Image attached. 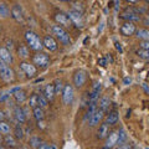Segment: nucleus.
I'll use <instances>...</instances> for the list:
<instances>
[{"mask_svg": "<svg viewBox=\"0 0 149 149\" xmlns=\"http://www.w3.org/2000/svg\"><path fill=\"white\" fill-rule=\"evenodd\" d=\"M137 27L134 25V22H128L125 21L124 24L120 26V34L123 36H132L133 34H136Z\"/></svg>", "mask_w": 149, "mask_h": 149, "instance_id": "9d476101", "label": "nucleus"}, {"mask_svg": "<svg viewBox=\"0 0 149 149\" xmlns=\"http://www.w3.org/2000/svg\"><path fill=\"white\" fill-rule=\"evenodd\" d=\"M127 142V133H125L124 129H119L118 130V143L117 146H120V144H123Z\"/></svg>", "mask_w": 149, "mask_h": 149, "instance_id": "7c9ffc66", "label": "nucleus"}, {"mask_svg": "<svg viewBox=\"0 0 149 149\" xmlns=\"http://www.w3.org/2000/svg\"><path fill=\"white\" fill-rule=\"evenodd\" d=\"M117 143H118V132H112L111 134H108V137H107L104 148H107V149L114 148L117 146Z\"/></svg>", "mask_w": 149, "mask_h": 149, "instance_id": "dca6fc26", "label": "nucleus"}, {"mask_svg": "<svg viewBox=\"0 0 149 149\" xmlns=\"http://www.w3.org/2000/svg\"><path fill=\"white\" fill-rule=\"evenodd\" d=\"M0 149H6L5 147H0Z\"/></svg>", "mask_w": 149, "mask_h": 149, "instance_id": "6e6d98bb", "label": "nucleus"}, {"mask_svg": "<svg viewBox=\"0 0 149 149\" xmlns=\"http://www.w3.org/2000/svg\"><path fill=\"white\" fill-rule=\"evenodd\" d=\"M109 104H111L109 98H108V97H106V96H103V97H102V98L100 100V102H98V108L103 109V111L106 112V111H107V108L109 107Z\"/></svg>", "mask_w": 149, "mask_h": 149, "instance_id": "393cba45", "label": "nucleus"}, {"mask_svg": "<svg viewBox=\"0 0 149 149\" xmlns=\"http://www.w3.org/2000/svg\"><path fill=\"white\" fill-rule=\"evenodd\" d=\"M116 49H117L119 52H123V50H122V46H120V44L119 42H117V41H116Z\"/></svg>", "mask_w": 149, "mask_h": 149, "instance_id": "a18cd8bd", "label": "nucleus"}, {"mask_svg": "<svg viewBox=\"0 0 149 149\" xmlns=\"http://www.w3.org/2000/svg\"><path fill=\"white\" fill-rule=\"evenodd\" d=\"M0 61L5 62L8 65H10L13 62L11 51L9 49H6V47H3V46H0Z\"/></svg>", "mask_w": 149, "mask_h": 149, "instance_id": "4468645a", "label": "nucleus"}, {"mask_svg": "<svg viewBox=\"0 0 149 149\" xmlns=\"http://www.w3.org/2000/svg\"><path fill=\"white\" fill-rule=\"evenodd\" d=\"M25 40L27 45L30 46V49L35 50V51H39V52H41V50L44 49V44L42 41H41V39L39 36H37L34 31L31 30H27L25 32Z\"/></svg>", "mask_w": 149, "mask_h": 149, "instance_id": "f03ea898", "label": "nucleus"}, {"mask_svg": "<svg viewBox=\"0 0 149 149\" xmlns=\"http://www.w3.org/2000/svg\"><path fill=\"white\" fill-rule=\"evenodd\" d=\"M146 149H149V148H146Z\"/></svg>", "mask_w": 149, "mask_h": 149, "instance_id": "13d9d810", "label": "nucleus"}, {"mask_svg": "<svg viewBox=\"0 0 149 149\" xmlns=\"http://www.w3.org/2000/svg\"><path fill=\"white\" fill-rule=\"evenodd\" d=\"M9 97H10V95L6 92V93H3L1 96H0V102H8Z\"/></svg>", "mask_w": 149, "mask_h": 149, "instance_id": "79ce46f5", "label": "nucleus"}, {"mask_svg": "<svg viewBox=\"0 0 149 149\" xmlns=\"http://www.w3.org/2000/svg\"><path fill=\"white\" fill-rule=\"evenodd\" d=\"M100 63H101V66H106V65H107V61H106V60L104 58H101L100 60V61H98Z\"/></svg>", "mask_w": 149, "mask_h": 149, "instance_id": "8fccbe9b", "label": "nucleus"}, {"mask_svg": "<svg viewBox=\"0 0 149 149\" xmlns=\"http://www.w3.org/2000/svg\"><path fill=\"white\" fill-rule=\"evenodd\" d=\"M20 68H21V71L24 72L27 77H34L35 74H36V67H35V65H31L29 62H21L20 63Z\"/></svg>", "mask_w": 149, "mask_h": 149, "instance_id": "ddd939ff", "label": "nucleus"}, {"mask_svg": "<svg viewBox=\"0 0 149 149\" xmlns=\"http://www.w3.org/2000/svg\"><path fill=\"white\" fill-rule=\"evenodd\" d=\"M130 82H132V81H130V78H129V77H125L124 80H123V83H124V85H129Z\"/></svg>", "mask_w": 149, "mask_h": 149, "instance_id": "09e8293b", "label": "nucleus"}, {"mask_svg": "<svg viewBox=\"0 0 149 149\" xmlns=\"http://www.w3.org/2000/svg\"><path fill=\"white\" fill-rule=\"evenodd\" d=\"M109 134V128H108V124L107 123H102L100 125V129H98V138L100 139H104L108 137Z\"/></svg>", "mask_w": 149, "mask_h": 149, "instance_id": "412c9836", "label": "nucleus"}, {"mask_svg": "<svg viewBox=\"0 0 149 149\" xmlns=\"http://www.w3.org/2000/svg\"><path fill=\"white\" fill-rule=\"evenodd\" d=\"M103 114H104V111L101 109V108H97L95 112H93V114L90 117V119H88V122H90V125H92V127H95V125L98 124L102 118H103Z\"/></svg>", "mask_w": 149, "mask_h": 149, "instance_id": "f8f14e48", "label": "nucleus"}, {"mask_svg": "<svg viewBox=\"0 0 149 149\" xmlns=\"http://www.w3.org/2000/svg\"><path fill=\"white\" fill-rule=\"evenodd\" d=\"M144 24L146 25H149V13H148V15H147V17L144 19Z\"/></svg>", "mask_w": 149, "mask_h": 149, "instance_id": "3c124183", "label": "nucleus"}, {"mask_svg": "<svg viewBox=\"0 0 149 149\" xmlns=\"http://www.w3.org/2000/svg\"><path fill=\"white\" fill-rule=\"evenodd\" d=\"M42 44H44V47H46L49 51H51V52H54V51L57 50V42H56V40L52 36H49V35L45 36Z\"/></svg>", "mask_w": 149, "mask_h": 149, "instance_id": "2eb2a0df", "label": "nucleus"}, {"mask_svg": "<svg viewBox=\"0 0 149 149\" xmlns=\"http://www.w3.org/2000/svg\"><path fill=\"white\" fill-rule=\"evenodd\" d=\"M51 31H52V35H54L62 45H65V46L71 45V42H72L71 36H70L68 32L65 30V27L60 26V25H54L52 27H51Z\"/></svg>", "mask_w": 149, "mask_h": 149, "instance_id": "f257e3e1", "label": "nucleus"}, {"mask_svg": "<svg viewBox=\"0 0 149 149\" xmlns=\"http://www.w3.org/2000/svg\"><path fill=\"white\" fill-rule=\"evenodd\" d=\"M55 87L54 85H47L45 87V91H44V96L47 98V101H52L54 97H55Z\"/></svg>", "mask_w": 149, "mask_h": 149, "instance_id": "aec40b11", "label": "nucleus"}, {"mask_svg": "<svg viewBox=\"0 0 149 149\" xmlns=\"http://www.w3.org/2000/svg\"><path fill=\"white\" fill-rule=\"evenodd\" d=\"M116 149H132V144H129V143H123V144H120V146H118Z\"/></svg>", "mask_w": 149, "mask_h": 149, "instance_id": "ea45409f", "label": "nucleus"}, {"mask_svg": "<svg viewBox=\"0 0 149 149\" xmlns=\"http://www.w3.org/2000/svg\"><path fill=\"white\" fill-rule=\"evenodd\" d=\"M17 55H19V57H21V58H27V57H29L30 52H29V49H27V46L21 45L20 47L17 49Z\"/></svg>", "mask_w": 149, "mask_h": 149, "instance_id": "a878e982", "label": "nucleus"}, {"mask_svg": "<svg viewBox=\"0 0 149 149\" xmlns=\"http://www.w3.org/2000/svg\"><path fill=\"white\" fill-rule=\"evenodd\" d=\"M14 116H15V119L17 120L19 123H25L27 116L25 114V111L20 108V107H15L14 108Z\"/></svg>", "mask_w": 149, "mask_h": 149, "instance_id": "a211bd4d", "label": "nucleus"}, {"mask_svg": "<svg viewBox=\"0 0 149 149\" xmlns=\"http://www.w3.org/2000/svg\"><path fill=\"white\" fill-rule=\"evenodd\" d=\"M37 100H39V96H37V95H32L30 97V101H29V107H30V108H35V107L39 106V102H37Z\"/></svg>", "mask_w": 149, "mask_h": 149, "instance_id": "c9c22d12", "label": "nucleus"}, {"mask_svg": "<svg viewBox=\"0 0 149 149\" xmlns=\"http://www.w3.org/2000/svg\"><path fill=\"white\" fill-rule=\"evenodd\" d=\"M72 10H74V11H78V13H81V14H83V5L81 3H72Z\"/></svg>", "mask_w": 149, "mask_h": 149, "instance_id": "4c0bfd02", "label": "nucleus"}, {"mask_svg": "<svg viewBox=\"0 0 149 149\" xmlns=\"http://www.w3.org/2000/svg\"><path fill=\"white\" fill-rule=\"evenodd\" d=\"M141 49L149 50V41H142L141 42Z\"/></svg>", "mask_w": 149, "mask_h": 149, "instance_id": "37998d69", "label": "nucleus"}, {"mask_svg": "<svg viewBox=\"0 0 149 149\" xmlns=\"http://www.w3.org/2000/svg\"><path fill=\"white\" fill-rule=\"evenodd\" d=\"M127 1H129V3H137V0H127Z\"/></svg>", "mask_w": 149, "mask_h": 149, "instance_id": "864d4df0", "label": "nucleus"}, {"mask_svg": "<svg viewBox=\"0 0 149 149\" xmlns=\"http://www.w3.org/2000/svg\"><path fill=\"white\" fill-rule=\"evenodd\" d=\"M34 117L36 120H42L45 117V113H44V108H41L40 106H37L34 108Z\"/></svg>", "mask_w": 149, "mask_h": 149, "instance_id": "bb28decb", "label": "nucleus"}, {"mask_svg": "<svg viewBox=\"0 0 149 149\" xmlns=\"http://www.w3.org/2000/svg\"><path fill=\"white\" fill-rule=\"evenodd\" d=\"M9 16H10V9H9V6L4 3H0V17L6 19Z\"/></svg>", "mask_w": 149, "mask_h": 149, "instance_id": "5701e85b", "label": "nucleus"}, {"mask_svg": "<svg viewBox=\"0 0 149 149\" xmlns=\"http://www.w3.org/2000/svg\"><path fill=\"white\" fill-rule=\"evenodd\" d=\"M74 98V93H73V87L67 83V85L63 86V90H62V102L66 106H70L73 102Z\"/></svg>", "mask_w": 149, "mask_h": 149, "instance_id": "39448f33", "label": "nucleus"}, {"mask_svg": "<svg viewBox=\"0 0 149 149\" xmlns=\"http://www.w3.org/2000/svg\"><path fill=\"white\" fill-rule=\"evenodd\" d=\"M29 143H30L31 148H34V149H39V148H40V146H41V143H42V142H41V138H40V137L32 136V137L30 138Z\"/></svg>", "mask_w": 149, "mask_h": 149, "instance_id": "cd10ccee", "label": "nucleus"}, {"mask_svg": "<svg viewBox=\"0 0 149 149\" xmlns=\"http://www.w3.org/2000/svg\"><path fill=\"white\" fill-rule=\"evenodd\" d=\"M10 124L6 123V122H4V120H1L0 122V133H3V134H9L10 133Z\"/></svg>", "mask_w": 149, "mask_h": 149, "instance_id": "2f4dec72", "label": "nucleus"}, {"mask_svg": "<svg viewBox=\"0 0 149 149\" xmlns=\"http://www.w3.org/2000/svg\"><path fill=\"white\" fill-rule=\"evenodd\" d=\"M37 125H39V128H45L46 125H45V123H44V119L42 120H37Z\"/></svg>", "mask_w": 149, "mask_h": 149, "instance_id": "c03bdc74", "label": "nucleus"}, {"mask_svg": "<svg viewBox=\"0 0 149 149\" xmlns=\"http://www.w3.org/2000/svg\"><path fill=\"white\" fill-rule=\"evenodd\" d=\"M10 16L15 20L16 22H20V24H24L25 20H24V14H22V10L21 8L19 5H15L11 8L10 10Z\"/></svg>", "mask_w": 149, "mask_h": 149, "instance_id": "9b49d317", "label": "nucleus"}, {"mask_svg": "<svg viewBox=\"0 0 149 149\" xmlns=\"http://www.w3.org/2000/svg\"><path fill=\"white\" fill-rule=\"evenodd\" d=\"M137 55H138L141 58H143V60H149V50L141 49V50L137 51Z\"/></svg>", "mask_w": 149, "mask_h": 149, "instance_id": "e433bc0d", "label": "nucleus"}, {"mask_svg": "<svg viewBox=\"0 0 149 149\" xmlns=\"http://www.w3.org/2000/svg\"><path fill=\"white\" fill-rule=\"evenodd\" d=\"M4 142H5L9 147H16L17 146V142H16V139L14 138L11 134H5V138H4Z\"/></svg>", "mask_w": 149, "mask_h": 149, "instance_id": "c85d7f7f", "label": "nucleus"}, {"mask_svg": "<svg viewBox=\"0 0 149 149\" xmlns=\"http://www.w3.org/2000/svg\"><path fill=\"white\" fill-rule=\"evenodd\" d=\"M37 96H39V100H37V102H39V106L41 107V108H46V107L49 106L47 98H46L44 95H37Z\"/></svg>", "mask_w": 149, "mask_h": 149, "instance_id": "72a5a7b5", "label": "nucleus"}, {"mask_svg": "<svg viewBox=\"0 0 149 149\" xmlns=\"http://www.w3.org/2000/svg\"><path fill=\"white\" fill-rule=\"evenodd\" d=\"M0 77L6 83H11L14 81V71L8 63L0 61Z\"/></svg>", "mask_w": 149, "mask_h": 149, "instance_id": "7ed1b4c3", "label": "nucleus"}, {"mask_svg": "<svg viewBox=\"0 0 149 149\" xmlns=\"http://www.w3.org/2000/svg\"><path fill=\"white\" fill-rule=\"evenodd\" d=\"M142 87L144 88V91H146V92L148 93V95H149V86L147 85V83H143V85H142Z\"/></svg>", "mask_w": 149, "mask_h": 149, "instance_id": "de8ad7c7", "label": "nucleus"}, {"mask_svg": "<svg viewBox=\"0 0 149 149\" xmlns=\"http://www.w3.org/2000/svg\"><path fill=\"white\" fill-rule=\"evenodd\" d=\"M146 3H149V0H146Z\"/></svg>", "mask_w": 149, "mask_h": 149, "instance_id": "4d7b16f0", "label": "nucleus"}, {"mask_svg": "<svg viewBox=\"0 0 149 149\" xmlns=\"http://www.w3.org/2000/svg\"><path fill=\"white\" fill-rule=\"evenodd\" d=\"M97 108H98V107H97V102H90V107H88V111L86 113L85 119H90V117L93 114V112H95Z\"/></svg>", "mask_w": 149, "mask_h": 149, "instance_id": "c756f323", "label": "nucleus"}, {"mask_svg": "<svg viewBox=\"0 0 149 149\" xmlns=\"http://www.w3.org/2000/svg\"><path fill=\"white\" fill-rule=\"evenodd\" d=\"M137 32V37L143 41H149V30L147 29H139L136 31Z\"/></svg>", "mask_w": 149, "mask_h": 149, "instance_id": "b1692460", "label": "nucleus"}, {"mask_svg": "<svg viewBox=\"0 0 149 149\" xmlns=\"http://www.w3.org/2000/svg\"><path fill=\"white\" fill-rule=\"evenodd\" d=\"M118 120H119V116H118L117 112L113 111V112H111V113L107 116L106 123H107V124H109V125H114V124H117Z\"/></svg>", "mask_w": 149, "mask_h": 149, "instance_id": "6ab92c4d", "label": "nucleus"}, {"mask_svg": "<svg viewBox=\"0 0 149 149\" xmlns=\"http://www.w3.org/2000/svg\"><path fill=\"white\" fill-rule=\"evenodd\" d=\"M5 113H4V111H0V122H1V120H4L5 119Z\"/></svg>", "mask_w": 149, "mask_h": 149, "instance_id": "49530a36", "label": "nucleus"}, {"mask_svg": "<svg viewBox=\"0 0 149 149\" xmlns=\"http://www.w3.org/2000/svg\"><path fill=\"white\" fill-rule=\"evenodd\" d=\"M14 133H15V138H17V139H22L24 138V129H22V127L21 125H16L15 127V130H14Z\"/></svg>", "mask_w": 149, "mask_h": 149, "instance_id": "f704fd0d", "label": "nucleus"}, {"mask_svg": "<svg viewBox=\"0 0 149 149\" xmlns=\"http://www.w3.org/2000/svg\"><path fill=\"white\" fill-rule=\"evenodd\" d=\"M32 61H34V65H36V66H39L41 68H45L50 65V57L44 52H37L34 56Z\"/></svg>", "mask_w": 149, "mask_h": 149, "instance_id": "423d86ee", "label": "nucleus"}, {"mask_svg": "<svg viewBox=\"0 0 149 149\" xmlns=\"http://www.w3.org/2000/svg\"><path fill=\"white\" fill-rule=\"evenodd\" d=\"M60 1H65V3H67V1H72V0H60Z\"/></svg>", "mask_w": 149, "mask_h": 149, "instance_id": "5fc2aeb1", "label": "nucleus"}, {"mask_svg": "<svg viewBox=\"0 0 149 149\" xmlns=\"http://www.w3.org/2000/svg\"><path fill=\"white\" fill-rule=\"evenodd\" d=\"M86 72L83 71V70H78V71L74 73V76H73V85L76 86L77 88H81L83 85L86 83Z\"/></svg>", "mask_w": 149, "mask_h": 149, "instance_id": "6e6552de", "label": "nucleus"}, {"mask_svg": "<svg viewBox=\"0 0 149 149\" xmlns=\"http://www.w3.org/2000/svg\"><path fill=\"white\" fill-rule=\"evenodd\" d=\"M39 149H56L54 144H49V143H41V146Z\"/></svg>", "mask_w": 149, "mask_h": 149, "instance_id": "58836bf2", "label": "nucleus"}, {"mask_svg": "<svg viewBox=\"0 0 149 149\" xmlns=\"http://www.w3.org/2000/svg\"><path fill=\"white\" fill-rule=\"evenodd\" d=\"M55 20L60 26H62V27H70L72 25V22H71V20H70L68 15L67 14H63V13H57L56 14Z\"/></svg>", "mask_w": 149, "mask_h": 149, "instance_id": "1a4fd4ad", "label": "nucleus"}, {"mask_svg": "<svg viewBox=\"0 0 149 149\" xmlns=\"http://www.w3.org/2000/svg\"><path fill=\"white\" fill-rule=\"evenodd\" d=\"M20 90H21V87H20V86H15V87H11L10 90L8 91V93H9V95H14V93H15V92L20 91Z\"/></svg>", "mask_w": 149, "mask_h": 149, "instance_id": "a19ab883", "label": "nucleus"}, {"mask_svg": "<svg viewBox=\"0 0 149 149\" xmlns=\"http://www.w3.org/2000/svg\"><path fill=\"white\" fill-rule=\"evenodd\" d=\"M139 9H136V8H128L127 10H125L120 17L124 19L125 21L128 22H138L141 20V16H139Z\"/></svg>", "mask_w": 149, "mask_h": 149, "instance_id": "20e7f679", "label": "nucleus"}, {"mask_svg": "<svg viewBox=\"0 0 149 149\" xmlns=\"http://www.w3.org/2000/svg\"><path fill=\"white\" fill-rule=\"evenodd\" d=\"M116 1V5H114V9H116V11L118 10V6H119V0H114Z\"/></svg>", "mask_w": 149, "mask_h": 149, "instance_id": "603ef678", "label": "nucleus"}, {"mask_svg": "<svg viewBox=\"0 0 149 149\" xmlns=\"http://www.w3.org/2000/svg\"><path fill=\"white\" fill-rule=\"evenodd\" d=\"M68 17L70 20H71V22L73 25H76L77 27H82L83 26V20H82V14L78 13V11H74V10H70L68 11Z\"/></svg>", "mask_w": 149, "mask_h": 149, "instance_id": "0eeeda50", "label": "nucleus"}, {"mask_svg": "<svg viewBox=\"0 0 149 149\" xmlns=\"http://www.w3.org/2000/svg\"><path fill=\"white\" fill-rule=\"evenodd\" d=\"M63 86H65V85L62 83L61 80H56L55 85H54V87H55V93H56V95H60V93H62Z\"/></svg>", "mask_w": 149, "mask_h": 149, "instance_id": "473e14b6", "label": "nucleus"}, {"mask_svg": "<svg viewBox=\"0 0 149 149\" xmlns=\"http://www.w3.org/2000/svg\"><path fill=\"white\" fill-rule=\"evenodd\" d=\"M101 88H102L101 83L95 82V85H93V87H92V91L90 93V102H97V100H98V97H100Z\"/></svg>", "mask_w": 149, "mask_h": 149, "instance_id": "f3484780", "label": "nucleus"}, {"mask_svg": "<svg viewBox=\"0 0 149 149\" xmlns=\"http://www.w3.org/2000/svg\"><path fill=\"white\" fill-rule=\"evenodd\" d=\"M13 97H14V100H15L17 103H22V102L26 101V93L22 91V90L15 92V93L13 95Z\"/></svg>", "mask_w": 149, "mask_h": 149, "instance_id": "4be33fe9", "label": "nucleus"}]
</instances>
